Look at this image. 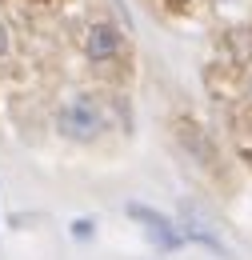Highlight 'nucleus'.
<instances>
[{
	"instance_id": "nucleus-1",
	"label": "nucleus",
	"mask_w": 252,
	"mask_h": 260,
	"mask_svg": "<svg viewBox=\"0 0 252 260\" xmlns=\"http://www.w3.org/2000/svg\"><path fill=\"white\" fill-rule=\"evenodd\" d=\"M56 128H60L64 140L88 144V140H96V136H100L104 116H100V108H96L88 96H76V100H68L60 112H56Z\"/></svg>"
},
{
	"instance_id": "nucleus-2",
	"label": "nucleus",
	"mask_w": 252,
	"mask_h": 260,
	"mask_svg": "<svg viewBox=\"0 0 252 260\" xmlns=\"http://www.w3.org/2000/svg\"><path fill=\"white\" fill-rule=\"evenodd\" d=\"M124 212L136 220V224H144L148 244H156L160 252H176V248H184V232H180V224H176L172 216H164V212L148 208V204H140V200H132Z\"/></svg>"
},
{
	"instance_id": "nucleus-3",
	"label": "nucleus",
	"mask_w": 252,
	"mask_h": 260,
	"mask_svg": "<svg viewBox=\"0 0 252 260\" xmlns=\"http://www.w3.org/2000/svg\"><path fill=\"white\" fill-rule=\"evenodd\" d=\"M124 48V32L116 24H92L88 28V40H84V52L92 64H104V60H116Z\"/></svg>"
},
{
	"instance_id": "nucleus-4",
	"label": "nucleus",
	"mask_w": 252,
	"mask_h": 260,
	"mask_svg": "<svg viewBox=\"0 0 252 260\" xmlns=\"http://www.w3.org/2000/svg\"><path fill=\"white\" fill-rule=\"evenodd\" d=\"M180 232H184V244H204L208 252H220V256H228L224 240L216 236V232H208L204 224H180Z\"/></svg>"
},
{
	"instance_id": "nucleus-5",
	"label": "nucleus",
	"mask_w": 252,
	"mask_h": 260,
	"mask_svg": "<svg viewBox=\"0 0 252 260\" xmlns=\"http://www.w3.org/2000/svg\"><path fill=\"white\" fill-rule=\"evenodd\" d=\"M68 236H72L76 244H88V240L96 236V220L92 216H76V220L68 224Z\"/></svg>"
},
{
	"instance_id": "nucleus-6",
	"label": "nucleus",
	"mask_w": 252,
	"mask_h": 260,
	"mask_svg": "<svg viewBox=\"0 0 252 260\" xmlns=\"http://www.w3.org/2000/svg\"><path fill=\"white\" fill-rule=\"evenodd\" d=\"M8 52V32H4V24H0V56Z\"/></svg>"
},
{
	"instance_id": "nucleus-7",
	"label": "nucleus",
	"mask_w": 252,
	"mask_h": 260,
	"mask_svg": "<svg viewBox=\"0 0 252 260\" xmlns=\"http://www.w3.org/2000/svg\"><path fill=\"white\" fill-rule=\"evenodd\" d=\"M116 8H120V12H124V20H128V8H124V0H116Z\"/></svg>"
}]
</instances>
